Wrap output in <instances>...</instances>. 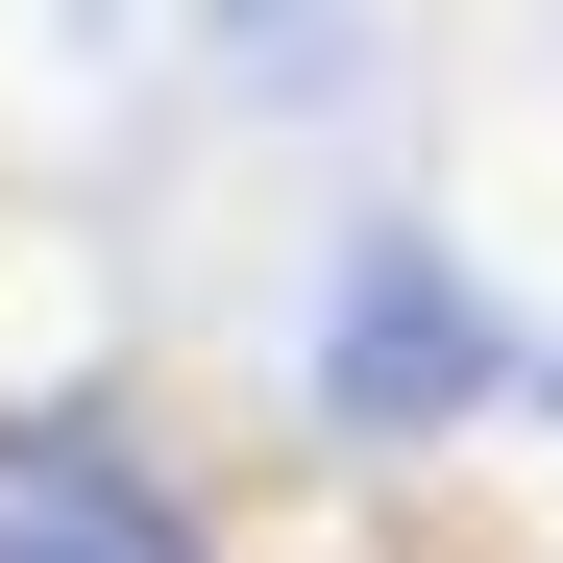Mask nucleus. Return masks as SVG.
<instances>
[{
    "instance_id": "f257e3e1",
    "label": "nucleus",
    "mask_w": 563,
    "mask_h": 563,
    "mask_svg": "<svg viewBox=\"0 0 563 563\" xmlns=\"http://www.w3.org/2000/svg\"><path fill=\"white\" fill-rule=\"evenodd\" d=\"M490 393H515L490 269L441 221H343V269H319V441H465Z\"/></svg>"
},
{
    "instance_id": "7ed1b4c3",
    "label": "nucleus",
    "mask_w": 563,
    "mask_h": 563,
    "mask_svg": "<svg viewBox=\"0 0 563 563\" xmlns=\"http://www.w3.org/2000/svg\"><path fill=\"white\" fill-rule=\"evenodd\" d=\"M515 393H539V417H563V343H515Z\"/></svg>"
},
{
    "instance_id": "f03ea898",
    "label": "nucleus",
    "mask_w": 563,
    "mask_h": 563,
    "mask_svg": "<svg viewBox=\"0 0 563 563\" xmlns=\"http://www.w3.org/2000/svg\"><path fill=\"white\" fill-rule=\"evenodd\" d=\"M0 563H197V539L99 417H0Z\"/></svg>"
}]
</instances>
